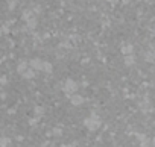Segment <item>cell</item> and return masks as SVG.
I'll use <instances>...</instances> for the list:
<instances>
[{
    "instance_id": "obj_1",
    "label": "cell",
    "mask_w": 155,
    "mask_h": 147,
    "mask_svg": "<svg viewBox=\"0 0 155 147\" xmlns=\"http://www.w3.org/2000/svg\"><path fill=\"white\" fill-rule=\"evenodd\" d=\"M78 88H79V85H78V82L73 81V79H68V81H65V84H64V91H65L67 94L76 93Z\"/></svg>"
},
{
    "instance_id": "obj_2",
    "label": "cell",
    "mask_w": 155,
    "mask_h": 147,
    "mask_svg": "<svg viewBox=\"0 0 155 147\" xmlns=\"http://www.w3.org/2000/svg\"><path fill=\"white\" fill-rule=\"evenodd\" d=\"M84 124H85L90 130H96V129L101 126V120H99V117H90V118H87V120L84 121Z\"/></svg>"
},
{
    "instance_id": "obj_3",
    "label": "cell",
    "mask_w": 155,
    "mask_h": 147,
    "mask_svg": "<svg viewBox=\"0 0 155 147\" xmlns=\"http://www.w3.org/2000/svg\"><path fill=\"white\" fill-rule=\"evenodd\" d=\"M43 65H44V61L43 59H32L31 61V67L32 70H38V71H43Z\"/></svg>"
},
{
    "instance_id": "obj_4",
    "label": "cell",
    "mask_w": 155,
    "mask_h": 147,
    "mask_svg": "<svg viewBox=\"0 0 155 147\" xmlns=\"http://www.w3.org/2000/svg\"><path fill=\"white\" fill-rule=\"evenodd\" d=\"M70 102L73 103V105H81V103H84V97L82 96H79V94H74V96H71V99H70Z\"/></svg>"
},
{
    "instance_id": "obj_5",
    "label": "cell",
    "mask_w": 155,
    "mask_h": 147,
    "mask_svg": "<svg viewBox=\"0 0 155 147\" xmlns=\"http://www.w3.org/2000/svg\"><path fill=\"white\" fill-rule=\"evenodd\" d=\"M132 52H134V47H132L131 44H126V46L122 47V53H123V55H131Z\"/></svg>"
},
{
    "instance_id": "obj_6",
    "label": "cell",
    "mask_w": 155,
    "mask_h": 147,
    "mask_svg": "<svg viewBox=\"0 0 155 147\" xmlns=\"http://www.w3.org/2000/svg\"><path fill=\"white\" fill-rule=\"evenodd\" d=\"M21 76H25V78H28V79H31V78H34L35 76V71L32 70V68H28L25 73H23V75Z\"/></svg>"
},
{
    "instance_id": "obj_7",
    "label": "cell",
    "mask_w": 155,
    "mask_h": 147,
    "mask_svg": "<svg viewBox=\"0 0 155 147\" xmlns=\"http://www.w3.org/2000/svg\"><path fill=\"white\" fill-rule=\"evenodd\" d=\"M17 70H18L20 75H23V73L28 70V64H26V62H20V64H18V67H17Z\"/></svg>"
},
{
    "instance_id": "obj_8",
    "label": "cell",
    "mask_w": 155,
    "mask_h": 147,
    "mask_svg": "<svg viewBox=\"0 0 155 147\" xmlns=\"http://www.w3.org/2000/svg\"><path fill=\"white\" fill-rule=\"evenodd\" d=\"M43 71H46V73H50V71H52V64H50V62H46V61H44V65H43Z\"/></svg>"
},
{
    "instance_id": "obj_9",
    "label": "cell",
    "mask_w": 155,
    "mask_h": 147,
    "mask_svg": "<svg viewBox=\"0 0 155 147\" xmlns=\"http://www.w3.org/2000/svg\"><path fill=\"white\" fill-rule=\"evenodd\" d=\"M146 61H149V62H155V52H153V53L149 52V53L146 55Z\"/></svg>"
},
{
    "instance_id": "obj_10",
    "label": "cell",
    "mask_w": 155,
    "mask_h": 147,
    "mask_svg": "<svg viewBox=\"0 0 155 147\" xmlns=\"http://www.w3.org/2000/svg\"><path fill=\"white\" fill-rule=\"evenodd\" d=\"M125 64H126V65H132V64H134V58H132V56H126Z\"/></svg>"
},
{
    "instance_id": "obj_11",
    "label": "cell",
    "mask_w": 155,
    "mask_h": 147,
    "mask_svg": "<svg viewBox=\"0 0 155 147\" xmlns=\"http://www.w3.org/2000/svg\"><path fill=\"white\" fill-rule=\"evenodd\" d=\"M8 142H9V139H8V138L0 139V145H2V147H6V145H8Z\"/></svg>"
},
{
    "instance_id": "obj_12",
    "label": "cell",
    "mask_w": 155,
    "mask_h": 147,
    "mask_svg": "<svg viewBox=\"0 0 155 147\" xmlns=\"http://www.w3.org/2000/svg\"><path fill=\"white\" fill-rule=\"evenodd\" d=\"M61 147H74V145H73V144H62Z\"/></svg>"
},
{
    "instance_id": "obj_13",
    "label": "cell",
    "mask_w": 155,
    "mask_h": 147,
    "mask_svg": "<svg viewBox=\"0 0 155 147\" xmlns=\"http://www.w3.org/2000/svg\"><path fill=\"white\" fill-rule=\"evenodd\" d=\"M110 3H116V2H119V0H108Z\"/></svg>"
}]
</instances>
